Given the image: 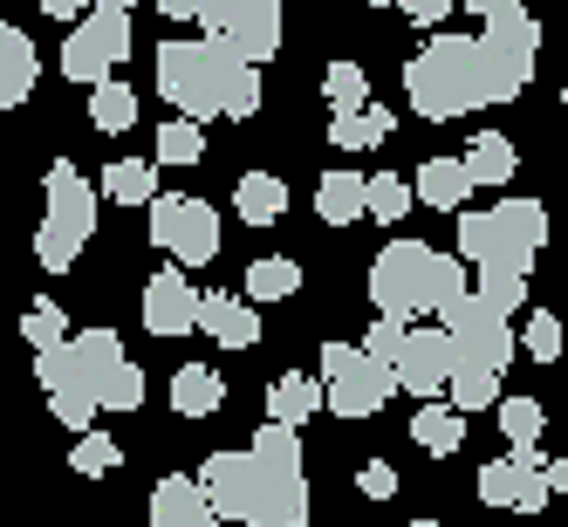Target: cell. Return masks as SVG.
<instances>
[{
	"instance_id": "6da1fadb",
	"label": "cell",
	"mask_w": 568,
	"mask_h": 527,
	"mask_svg": "<svg viewBox=\"0 0 568 527\" xmlns=\"http://www.w3.org/2000/svg\"><path fill=\"white\" fill-rule=\"evenodd\" d=\"M192 479L206 486V500H213L220 520H240V527H308L302 438L281 418H267L254 432L247 453H206V466H199Z\"/></svg>"
},
{
	"instance_id": "7a4b0ae2",
	"label": "cell",
	"mask_w": 568,
	"mask_h": 527,
	"mask_svg": "<svg viewBox=\"0 0 568 527\" xmlns=\"http://www.w3.org/2000/svg\"><path fill=\"white\" fill-rule=\"evenodd\" d=\"M158 97L185 116H254L261 110V62H240L213 34L158 49Z\"/></svg>"
},
{
	"instance_id": "3957f363",
	"label": "cell",
	"mask_w": 568,
	"mask_h": 527,
	"mask_svg": "<svg viewBox=\"0 0 568 527\" xmlns=\"http://www.w3.org/2000/svg\"><path fill=\"white\" fill-rule=\"evenodd\" d=\"M404 97L432 124L486 110V62H479V34H432V42L404 62Z\"/></svg>"
},
{
	"instance_id": "277c9868",
	"label": "cell",
	"mask_w": 568,
	"mask_h": 527,
	"mask_svg": "<svg viewBox=\"0 0 568 527\" xmlns=\"http://www.w3.org/2000/svg\"><path fill=\"white\" fill-rule=\"evenodd\" d=\"M541 247H548V206L541 199H500L494 213H466L459 206V261L527 274Z\"/></svg>"
},
{
	"instance_id": "5b68a950",
	"label": "cell",
	"mask_w": 568,
	"mask_h": 527,
	"mask_svg": "<svg viewBox=\"0 0 568 527\" xmlns=\"http://www.w3.org/2000/svg\"><path fill=\"white\" fill-rule=\"evenodd\" d=\"M90 233H97V185L62 158L49 172V206H42V226H34V261L49 274H69V261H83Z\"/></svg>"
},
{
	"instance_id": "8992f818",
	"label": "cell",
	"mask_w": 568,
	"mask_h": 527,
	"mask_svg": "<svg viewBox=\"0 0 568 527\" xmlns=\"http://www.w3.org/2000/svg\"><path fill=\"white\" fill-rule=\"evenodd\" d=\"M535 55H541V28L535 14L520 8H500V14H486L479 28V62H486V103H514L527 83H535Z\"/></svg>"
},
{
	"instance_id": "52a82bcc",
	"label": "cell",
	"mask_w": 568,
	"mask_h": 527,
	"mask_svg": "<svg viewBox=\"0 0 568 527\" xmlns=\"http://www.w3.org/2000/svg\"><path fill=\"white\" fill-rule=\"evenodd\" d=\"M371 302H377V315H397V322L432 315L438 308V254L425 240H390L371 261Z\"/></svg>"
},
{
	"instance_id": "ba28073f",
	"label": "cell",
	"mask_w": 568,
	"mask_h": 527,
	"mask_svg": "<svg viewBox=\"0 0 568 527\" xmlns=\"http://www.w3.org/2000/svg\"><path fill=\"white\" fill-rule=\"evenodd\" d=\"M390 363H377L363 343H322V397L343 418H377L390 397Z\"/></svg>"
},
{
	"instance_id": "9c48e42d",
	"label": "cell",
	"mask_w": 568,
	"mask_h": 527,
	"mask_svg": "<svg viewBox=\"0 0 568 527\" xmlns=\"http://www.w3.org/2000/svg\"><path fill=\"white\" fill-rule=\"evenodd\" d=\"M432 315H438V330L453 336V356H459V363H486V371H507V356H514V330H507V315H500V308H486V302L466 288V295H445Z\"/></svg>"
},
{
	"instance_id": "30bf717a",
	"label": "cell",
	"mask_w": 568,
	"mask_h": 527,
	"mask_svg": "<svg viewBox=\"0 0 568 527\" xmlns=\"http://www.w3.org/2000/svg\"><path fill=\"white\" fill-rule=\"evenodd\" d=\"M151 247H165L179 267H206L220 254V213L206 206V199L158 192L151 199Z\"/></svg>"
},
{
	"instance_id": "8fae6325",
	"label": "cell",
	"mask_w": 568,
	"mask_h": 527,
	"mask_svg": "<svg viewBox=\"0 0 568 527\" xmlns=\"http://www.w3.org/2000/svg\"><path fill=\"white\" fill-rule=\"evenodd\" d=\"M199 28L240 62H267L281 49V0H199Z\"/></svg>"
},
{
	"instance_id": "7c38bea8",
	"label": "cell",
	"mask_w": 568,
	"mask_h": 527,
	"mask_svg": "<svg viewBox=\"0 0 568 527\" xmlns=\"http://www.w3.org/2000/svg\"><path fill=\"white\" fill-rule=\"evenodd\" d=\"M69 343H75L83 384H90V397L103 404V412H138V404H144V371L124 356V336H116V330H83Z\"/></svg>"
},
{
	"instance_id": "4fadbf2b",
	"label": "cell",
	"mask_w": 568,
	"mask_h": 527,
	"mask_svg": "<svg viewBox=\"0 0 568 527\" xmlns=\"http://www.w3.org/2000/svg\"><path fill=\"white\" fill-rule=\"evenodd\" d=\"M144 330L151 336H192L199 330V288L185 281V267H158L144 281Z\"/></svg>"
},
{
	"instance_id": "5bb4252c",
	"label": "cell",
	"mask_w": 568,
	"mask_h": 527,
	"mask_svg": "<svg viewBox=\"0 0 568 527\" xmlns=\"http://www.w3.org/2000/svg\"><path fill=\"white\" fill-rule=\"evenodd\" d=\"M390 377L412 397H438L445 377H453V336L445 330H404V349L390 363Z\"/></svg>"
},
{
	"instance_id": "9a60e30c",
	"label": "cell",
	"mask_w": 568,
	"mask_h": 527,
	"mask_svg": "<svg viewBox=\"0 0 568 527\" xmlns=\"http://www.w3.org/2000/svg\"><path fill=\"white\" fill-rule=\"evenodd\" d=\"M479 500L486 507H507V514H541L548 507V479H541V466H520L507 453V459H486L479 466Z\"/></svg>"
},
{
	"instance_id": "2e32d148",
	"label": "cell",
	"mask_w": 568,
	"mask_h": 527,
	"mask_svg": "<svg viewBox=\"0 0 568 527\" xmlns=\"http://www.w3.org/2000/svg\"><path fill=\"white\" fill-rule=\"evenodd\" d=\"M199 330H206L220 349H254L261 343V308L247 295L213 288V295H199Z\"/></svg>"
},
{
	"instance_id": "e0dca14e",
	"label": "cell",
	"mask_w": 568,
	"mask_h": 527,
	"mask_svg": "<svg viewBox=\"0 0 568 527\" xmlns=\"http://www.w3.org/2000/svg\"><path fill=\"white\" fill-rule=\"evenodd\" d=\"M151 527H220V514L192 473H165L151 486Z\"/></svg>"
},
{
	"instance_id": "ac0fdd59",
	"label": "cell",
	"mask_w": 568,
	"mask_h": 527,
	"mask_svg": "<svg viewBox=\"0 0 568 527\" xmlns=\"http://www.w3.org/2000/svg\"><path fill=\"white\" fill-rule=\"evenodd\" d=\"M34 83H42V55H34V42H28L14 21H0V110L28 103Z\"/></svg>"
},
{
	"instance_id": "d6986e66",
	"label": "cell",
	"mask_w": 568,
	"mask_h": 527,
	"mask_svg": "<svg viewBox=\"0 0 568 527\" xmlns=\"http://www.w3.org/2000/svg\"><path fill=\"white\" fill-rule=\"evenodd\" d=\"M412 192H418V206H432V213H459L466 199H473L466 158H425L418 179H412Z\"/></svg>"
},
{
	"instance_id": "ffe728a7",
	"label": "cell",
	"mask_w": 568,
	"mask_h": 527,
	"mask_svg": "<svg viewBox=\"0 0 568 527\" xmlns=\"http://www.w3.org/2000/svg\"><path fill=\"white\" fill-rule=\"evenodd\" d=\"M541 425H548V412L535 397H500V438L520 466H541Z\"/></svg>"
},
{
	"instance_id": "44dd1931",
	"label": "cell",
	"mask_w": 568,
	"mask_h": 527,
	"mask_svg": "<svg viewBox=\"0 0 568 527\" xmlns=\"http://www.w3.org/2000/svg\"><path fill=\"white\" fill-rule=\"evenodd\" d=\"M233 213L247 220V226H274L281 213H288V179H274V172L233 179Z\"/></svg>"
},
{
	"instance_id": "7402d4cb",
	"label": "cell",
	"mask_w": 568,
	"mask_h": 527,
	"mask_svg": "<svg viewBox=\"0 0 568 527\" xmlns=\"http://www.w3.org/2000/svg\"><path fill=\"white\" fill-rule=\"evenodd\" d=\"M412 445H425L432 459H453L459 445H466V412L459 404H418V418H412Z\"/></svg>"
},
{
	"instance_id": "603a6c76",
	"label": "cell",
	"mask_w": 568,
	"mask_h": 527,
	"mask_svg": "<svg viewBox=\"0 0 568 527\" xmlns=\"http://www.w3.org/2000/svg\"><path fill=\"white\" fill-rule=\"evenodd\" d=\"M322 404H329V397H322V377H302V371H288V377H274L267 384V418H281V425H308L315 412H322Z\"/></svg>"
},
{
	"instance_id": "cb8c5ba5",
	"label": "cell",
	"mask_w": 568,
	"mask_h": 527,
	"mask_svg": "<svg viewBox=\"0 0 568 527\" xmlns=\"http://www.w3.org/2000/svg\"><path fill=\"white\" fill-rule=\"evenodd\" d=\"M363 185H371V172H329V179L315 185V220H322V226L363 220Z\"/></svg>"
},
{
	"instance_id": "d4e9b609",
	"label": "cell",
	"mask_w": 568,
	"mask_h": 527,
	"mask_svg": "<svg viewBox=\"0 0 568 527\" xmlns=\"http://www.w3.org/2000/svg\"><path fill=\"white\" fill-rule=\"evenodd\" d=\"M220 397H226V384H220V371H206V363H185L172 377V412L179 418H213Z\"/></svg>"
},
{
	"instance_id": "484cf974",
	"label": "cell",
	"mask_w": 568,
	"mask_h": 527,
	"mask_svg": "<svg viewBox=\"0 0 568 527\" xmlns=\"http://www.w3.org/2000/svg\"><path fill=\"white\" fill-rule=\"evenodd\" d=\"M390 124H397V116H390V110H377V103H363V110H336L329 144H336V151H377V144L390 138Z\"/></svg>"
},
{
	"instance_id": "4316f807",
	"label": "cell",
	"mask_w": 568,
	"mask_h": 527,
	"mask_svg": "<svg viewBox=\"0 0 568 527\" xmlns=\"http://www.w3.org/2000/svg\"><path fill=\"white\" fill-rule=\"evenodd\" d=\"M90 124H97V131H110V138L138 124V90L124 83V75H103V83L90 90Z\"/></svg>"
},
{
	"instance_id": "83f0119b",
	"label": "cell",
	"mask_w": 568,
	"mask_h": 527,
	"mask_svg": "<svg viewBox=\"0 0 568 527\" xmlns=\"http://www.w3.org/2000/svg\"><path fill=\"white\" fill-rule=\"evenodd\" d=\"M110 69H116V62H110V49L97 42V34H90V28H69V42H62V75H69V83L97 90Z\"/></svg>"
},
{
	"instance_id": "f1b7e54d",
	"label": "cell",
	"mask_w": 568,
	"mask_h": 527,
	"mask_svg": "<svg viewBox=\"0 0 568 527\" xmlns=\"http://www.w3.org/2000/svg\"><path fill=\"white\" fill-rule=\"evenodd\" d=\"M514 165H520V151H514L500 131H479V138L466 144V172H473V185H507Z\"/></svg>"
},
{
	"instance_id": "f546056e",
	"label": "cell",
	"mask_w": 568,
	"mask_h": 527,
	"mask_svg": "<svg viewBox=\"0 0 568 527\" xmlns=\"http://www.w3.org/2000/svg\"><path fill=\"white\" fill-rule=\"evenodd\" d=\"M418 206V192L404 185L397 172H371V185H363V220H377V226H397L404 213Z\"/></svg>"
},
{
	"instance_id": "4dcf8cb0",
	"label": "cell",
	"mask_w": 568,
	"mask_h": 527,
	"mask_svg": "<svg viewBox=\"0 0 568 527\" xmlns=\"http://www.w3.org/2000/svg\"><path fill=\"white\" fill-rule=\"evenodd\" d=\"M445 391H453V404L473 418V412H486V404H500V371H486V363H459V356H453V377H445Z\"/></svg>"
},
{
	"instance_id": "1f68e13d",
	"label": "cell",
	"mask_w": 568,
	"mask_h": 527,
	"mask_svg": "<svg viewBox=\"0 0 568 527\" xmlns=\"http://www.w3.org/2000/svg\"><path fill=\"white\" fill-rule=\"evenodd\" d=\"M103 192L116 199V206H151L158 199V165H144V158H116V165L103 172Z\"/></svg>"
},
{
	"instance_id": "d6a6232c",
	"label": "cell",
	"mask_w": 568,
	"mask_h": 527,
	"mask_svg": "<svg viewBox=\"0 0 568 527\" xmlns=\"http://www.w3.org/2000/svg\"><path fill=\"white\" fill-rule=\"evenodd\" d=\"M295 288H302V267L288 254H267L247 267V302H288Z\"/></svg>"
},
{
	"instance_id": "836d02e7",
	"label": "cell",
	"mask_w": 568,
	"mask_h": 527,
	"mask_svg": "<svg viewBox=\"0 0 568 527\" xmlns=\"http://www.w3.org/2000/svg\"><path fill=\"white\" fill-rule=\"evenodd\" d=\"M206 158V131H199V116H172V124H158V165H199Z\"/></svg>"
},
{
	"instance_id": "e575fe53",
	"label": "cell",
	"mask_w": 568,
	"mask_h": 527,
	"mask_svg": "<svg viewBox=\"0 0 568 527\" xmlns=\"http://www.w3.org/2000/svg\"><path fill=\"white\" fill-rule=\"evenodd\" d=\"M473 295H479L486 308H500V315H514V308L527 302V274H514V267H479V281H473Z\"/></svg>"
},
{
	"instance_id": "d590c367",
	"label": "cell",
	"mask_w": 568,
	"mask_h": 527,
	"mask_svg": "<svg viewBox=\"0 0 568 527\" xmlns=\"http://www.w3.org/2000/svg\"><path fill=\"white\" fill-rule=\"evenodd\" d=\"M322 97H329V110H363V103H371V75H363L356 62H329Z\"/></svg>"
},
{
	"instance_id": "8d00e7d4",
	"label": "cell",
	"mask_w": 568,
	"mask_h": 527,
	"mask_svg": "<svg viewBox=\"0 0 568 527\" xmlns=\"http://www.w3.org/2000/svg\"><path fill=\"white\" fill-rule=\"evenodd\" d=\"M69 466L83 473V479H103V473H116V466H124V453H116V438H103V432H83V438H75V453H69Z\"/></svg>"
},
{
	"instance_id": "74e56055",
	"label": "cell",
	"mask_w": 568,
	"mask_h": 527,
	"mask_svg": "<svg viewBox=\"0 0 568 527\" xmlns=\"http://www.w3.org/2000/svg\"><path fill=\"white\" fill-rule=\"evenodd\" d=\"M21 336H28L34 349H49V343H62V336H69V322H62V308H55V302H34V308L21 315Z\"/></svg>"
},
{
	"instance_id": "f35d334b",
	"label": "cell",
	"mask_w": 568,
	"mask_h": 527,
	"mask_svg": "<svg viewBox=\"0 0 568 527\" xmlns=\"http://www.w3.org/2000/svg\"><path fill=\"white\" fill-rule=\"evenodd\" d=\"M520 349L535 356V363H555V356H561V322H555V315H527Z\"/></svg>"
},
{
	"instance_id": "ab89813d",
	"label": "cell",
	"mask_w": 568,
	"mask_h": 527,
	"mask_svg": "<svg viewBox=\"0 0 568 527\" xmlns=\"http://www.w3.org/2000/svg\"><path fill=\"white\" fill-rule=\"evenodd\" d=\"M404 330H412V322H397V315H377V330L363 336V349H371L377 363H397V349H404Z\"/></svg>"
},
{
	"instance_id": "60d3db41",
	"label": "cell",
	"mask_w": 568,
	"mask_h": 527,
	"mask_svg": "<svg viewBox=\"0 0 568 527\" xmlns=\"http://www.w3.org/2000/svg\"><path fill=\"white\" fill-rule=\"evenodd\" d=\"M356 486H363V500H390L397 494V466H384V459H371L356 473Z\"/></svg>"
},
{
	"instance_id": "b9f144b4",
	"label": "cell",
	"mask_w": 568,
	"mask_h": 527,
	"mask_svg": "<svg viewBox=\"0 0 568 527\" xmlns=\"http://www.w3.org/2000/svg\"><path fill=\"white\" fill-rule=\"evenodd\" d=\"M397 14H404V21H418V28H445L453 0H397Z\"/></svg>"
},
{
	"instance_id": "7bdbcfd3",
	"label": "cell",
	"mask_w": 568,
	"mask_h": 527,
	"mask_svg": "<svg viewBox=\"0 0 568 527\" xmlns=\"http://www.w3.org/2000/svg\"><path fill=\"white\" fill-rule=\"evenodd\" d=\"M34 8H42L49 21H69V14H90V8H97V0H34Z\"/></svg>"
},
{
	"instance_id": "ee69618b",
	"label": "cell",
	"mask_w": 568,
	"mask_h": 527,
	"mask_svg": "<svg viewBox=\"0 0 568 527\" xmlns=\"http://www.w3.org/2000/svg\"><path fill=\"white\" fill-rule=\"evenodd\" d=\"M541 479H548V494H568V459H541Z\"/></svg>"
},
{
	"instance_id": "f6af8a7d",
	"label": "cell",
	"mask_w": 568,
	"mask_h": 527,
	"mask_svg": "<svg viewBox=\"0 0 568 527\" xmlns=\"http://www.w3.org/2000/svg\"><path fill=\"white\" fill-rule=\"evenodd\" d=\"M158 14H172V21H199V0H158Z\"/></svg>"
},
{
	"instance_id": "bcb514c9",
	"label": "cell",
	"mask_w": 568,
	"mask_h": 527,
	"mask_svg": "<svg viewBox=\"0 0 568 527\" xmlns=\"http://www.w3.org/2000/svg\"><path fill=\"white\" fill-rule=\"evenodd\" d=\"M459 8H466V14H479V21H486V14H500V8H514V0H459Z\"/></svg>"
},
{
	"instance_id": "7dc6e473",
	"label": "cell",
	"mask_w": 568,
	"mask_h": 527,
	"mask_svg": "<svg viewBox=\"0 0 568 527\" xmlns=\"http://www.w3.org/2000/svg\"><path fill=\"white\" fill-rule=\"evenodd\" d=\"M97 8H116V14H131V8H138V0H97Z\"/></svg>"
},
{
	"instance_id": "c3c4849f",
	"label": "cell",
	"mask_w": 568,
	"mask_h": 527,
	"mask_svg": "<svg viewBox=\"0 0 568 527\" xmlns=\"http://www.w3.org/2000/svg\"><path fill=\"white\" fill-rule=\"evenodd\" d=\"M412 527H445V520H412Z\"/></svg>"
},
{
	"instance_id": "681fc988",
	"label": "cell",
	"mask_w": 568,
	"mask_h": 527,
	"mask_svg": "<svg viewBox=\"0 0 568 527\" xmlns=\"http://www.w3.org/2000/svg\"><path fill=\"white\" fill-rule=\"evenodd\" d=\"M371 8H397V0H371Z\"/></svg>"
},
{
	"instance_id": "f907efd6",
	"label": "cell",
	"mask_w": 568,
	"mask_h": 527,
	"mask_svg": "<svg viewBox=\"0 0 568 527\" xmlns=\"http://www.w3.org/2000/svg\"><path fill=\"white\" fill-rule=\"evenodd\" d=\"M561 110H568V90H561Z\"/></svg>"
}]
</instances>
